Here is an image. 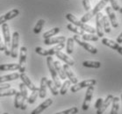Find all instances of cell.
<instances>
[{
  "label": "cell",
  "instance_id": "1",
  "mask_svg": "<svg viewBox=\"0 0 122 114\" xmlns=\"http://www.w3.org/2000/svg\"><path fill=\"white\" fill-rule=\"evenodd\" d=\"M2 32L4 35V40H5V55H11V34L9 25L7 23H4L2 25Z\"/></svg>",
  "mask_w": 122,
  "mask_h": 114
},
{
  "label": "cell",
  "instance_id": "2",
  "mask_svg": "<svg viewBox=\"0 0 122 114\" xmlns=\"http://www.w3.org/2000/svg\"><path fill=\"white\" fill-rule=\"evenodd\" d=\"M64 47H65L64 42L59 43V44H57L56 46H55V47L50 48V49H44V48H42L41 47H37L35 48V52L38 55L42 56H52L54 55H56L59 51H61V49H63Z\"/></svg>",
  "mask_w": 122,
  "mask_h": 114
},
{
  "label": "cell",
  "instance_id": "3",
  "mask_svg": "<svg viewBox=\"0 0 122 114\" xmlns=\"http://www.w3.org/2000/svg\"><path fill=\"white\" fill-rule=\"evenodd\" d=\"M47 67H48V69H49V72L51 74V76H52V79H53V82L55 85H56L57 88L61 86V81H60V78H59L58 75H57V72L56 70V68L54 66V60L52 58V56H47Z\"/></svg>",
  "mask_w": 122,
  "mask_h": 114
},
{
  "label": "cell",
  "instance_id": "4",
  "mask_svg": "<svg viewBox=\"0 0 122 114\" xmlns=\"http://www.w3.org/2000/svg\"><path fill=\"white\" fill-rule=\"evenodd\" d=\"M20 43V34L19 32H14L11 40V56L12 58L18 57V48Z\"/></svg>",
  "mask_w": 122,
  "mask_h": 114
},
{
  "label": "cell",
  "instance_id": "5",
  "mask_svg": "<svg viewBox=\"0 0 122 114\" xmlns=\"http://www.w3.org/2000/svg\"><path fill=\"white\" fill-rule=\"evenodd\" d=\"M97 84V81L95 79H87V80H84L81 83H77V84H74L71 88H70V91L73 92V93H76V92L79 91L80 89H83V88H88L90 86H94L95 84Z\"/></svg>",
  "mask_w": 122,
  "mask_h": 114
},
{
  "label": "cell",
  "instance_id": "6",
  "mask_svg": "<svg viewBox=\"0 0 122 114\" xmlns=\"http://www.w3.org/2000/svg\"><path fill=\"white\" fill-rule=\"evenodd\" d=\"M73 40H74L77 44L80 45L81 47H83L86 51H88V52H90V53H92V54H94V55L97 53V49L94 46L89 44L88 42L84 41L79 35H76V34L74 35V36H73Z\"/></svg>",
  "mask_w": 122,
  "mask_h": 114
},
{
  "label": "cell",
  "instance_id": "7",
  "mask_svg": "<svg viewBox=\"0 0 122 114\" xmlns=\"http://www.w3.org/2000/svg\"><path fill=\"white\" fill-rule=\"evenodd\" d=\"M26 56H27V47H21L20 50V61H19V65H20V69L19 71L20 74L25 73V68H26Z\"/></svg>",
  "mask_w": 122,
  "mask_h": 114
},
{
  "label": "cell",
  "instance_id": "8",
  "mask_svg": "<svg viewBox=\"0 0 122 114\" xmlns=\"http://www.w3.org/2000/svg\"><path fill=\"white\" fill-rule=\"evenodd\" d=\"M93 92H94V86H90L87 88L85 97H84L83 105H82V109H83V111H87L89 109L91 102H92V97H93Z\"/></svg>",
  "mask_w": 122,
  "mask_h": 114
},
{
  "label": "cell",
  "instance_id": "9",
  "mask_svg": "<svg viewBox=\"0 0 122 114\" xmlns=\"http://www.w3.org/2000/svg\"><path fill=\"white\" fill-rule=\"evenodd\" d=\"M19 87H20V91L21 93V97H22V104H21V107L20 109L25 111L26 107H27L28 102H27V98H28V93H27V88L23 83H20L19 84Z\"/></svg>",
  "mask_w": 122,
  "mask_h": 114
},
{
  "label": "cell",
  "instance_id": "10",
  "mask_svg": "<svg viewBox=\"0 0 122 114\" xmlns=\"http://www.w3.org/2000/svg\"><path fill=\"white\" fill-rule=\"evenodd\" d=\"M102 43L106 47H109L114 49V50H116L117 52L119 54H120L122 55V47L121 46H119V43H117L116 41H114L112 40H110L108 38H103L102 39Z\"/></svg>",
  "mask_w": 122,
  "mask_h": 114
},
{
  "label": "cell",
  "instance_id": "11",
  "mask_svg": "<svg viewBox=\"0 0 122 114\" xmlns=\"http://www.w3.org/2000/svg\"><path fill=\"white\" fill-rule=\"evenodd\" d=\"M102 16L103 14L101 12H98L96 14V33L98 38L104 37V29H103V23H102Z\"/></svg>",
  "mask_w": 122,
  "mask_h": 114
},
{
  "label": "cell",
  "instance_id": "12",
  "mask_svg": "<svg viewBox=\"0 0 122 114\" xmlns=\"http://www.w3.org/2000/svg\"><path fill=\"white\" fill-rule=\"evenodd\" d=\"M19 14H20V11H19L18 9H13V10L8 11L7 13L4 14L2 16H0V25H3L4 23H5L6 21L14 19V18L17 17Z\"/></svg>",
  "mask_w": 122,
  "mask_h": 114
},
{
  "label": "cell",
  "instance_id": "13",
  "mask_svg": "<svg viewBox=\"0 0 122 114\" xmlns=\"http://www.w3.org/2000/svg\"><path fill=\"white\" fill-rule=\"evenodd\" d=\"M20 78L21 79V81H22L23 84L26 86V88H28L29 89H31L32 91H39V88H38V87H36L34 84H33V83H32V81L30 80V78L28 77L25 73L20 74Z\"/></svg>",
  "mask_w": 122,
  "mask_h": 114
},
{
  "label": "cell",
  "instance_id": "14",
  "mask_svg": "<svg viewBox=\"0 0 122 114\" xmlns=\"http://www.w3.org/2000/svg\"><path fill=\"white\" fill-rule=\"evenodd\" d=\"M52 104H53V100H52L51 98H47L44 102H42L38 107H36V108L34 109V110L31 112V114H41L42 111H44L46 109L48 108Z\"/></svg>",
  "mask_w": 122,
  "mask_h": 114
},
{
  "label": "cell",
  "instance_id": "15",
  "mask_svg": "<svg viewBox=\"0 0 122 114\" xmlns=\"http://www.w3.org/2000/svg\"><path fill=\"white\" fill-rule=\"evenodd\" d=\"M62 68H63V70L64 72H65V75H66V76L69 79V81H70V83L73 84H76L78 83V79L77 77L76 76V75L74 74V72H73L72 70H71V69H70V67H69L68 64H64L63 66H62Z\"/></svg>",
  "mask_w": 122,
  "mask_h": 114
},
{
  "label": "cell",
  "instance_id": "16",
  "mask_svg": "<svg viewBox=\"0 0 122 114\" xmlns=\"http://www.w3.org/2000/svg\"><path fill=\"white\" fill-rule=\"evenodd\" d=\"M106 11L107 15H108L107 17H108L112 25L114 28L119 27V22H118V20H117V17H116V15H115L114 11L112 10V8L111 6H107L106 8Z\"/></svg>",
  "mask_w": 122,
  "mask_h": 114
},
{
  "label": "cell",
  "instance_id": "17",
  "mask_svg": "<svg viewBox=\"0 0 122 114\" xmlns=\"http://www.w3.org/2000/svg\"><path fill=\"white\" fill-rule=\"evenodd\" d=\"M112 99H113V96H112V95H108V96L106 97V99L104 100L102 105L100 106L99 108L97 110V114H103L104 113V112L106 111V109H107V107H108V106L112 104Z\"/></svg>",
  "mask_w": 122,
  "mask_h": 114
},
{
  "label": "cell",
  "instance_id": "18",
  "mask_svg": "<svg viewBox=\"0 0 122 114\" xmlns=\"http://www.w3.org/2000/svg\"><path fill=\"white\" fill-rule=\"evenodd\" d=\"M66 19L69 20L71 24H73V25H76V26H78V27L81 28L82 30H83V26H84V25H85L84 23H82L80 20H78L77 18H76L75 16H74L73 14H71V13L66 14ZM83 32H84V31H83Z\"/></svg>",
  "mask_w": 122,
  "mask_h": 114
},
{
  "label": "cell",
  "instance_id": "19",
  "mask_svg": "<svg viewBox=\"0 0 122 114\" xmlns=\"http://www.w3.org/2000/svg\"><path fill=\"white\" fill-rule=\"evenodd\" d=\"M66 41V37L64 36H59V37H51L48 39L44 40L45 45H53V44H59L62 42Z\"/></svg>",
  "mask_w": 122,
  "mask_h": 114
},
{
  "label": "cell",
  "instance_id": "20",
  "mask_svg": "<svg viewBox=\"0 0 122 114\" xmlns=\"http://www.w3.org/2000/svg\"><path fill=\"white\" fill-rule=\"evenodd\" d=\"M56 55V56L60 59V60L63 61L64 62H65L66 64H68L69 66H73V65H75V61H74L72 58H70L69 56L67 55L66 54L62 53L61 51H59V52H57Z\"/></svg>",
  "mask_w": 122,
  "mask_h": 114
},
{
  "label": "cell",
  "instance_id": "21",
  "mask_svg": "<svg viewBox=\"0 0 122 114\" xmlns=\"http://www.w3.org/2000/svg\"><path fill=\"white\" fill-rule=\"evenodd\" d=\"M47 77H42L41 80V85L39 88V97L41 98H45L47 95Z\"/></svg>",
  "mask_w": 122,
  "mask_h": 114
},
{
  "label": "cell",
  "instance_id": "22",
  "mask_svg": "<svg viewBox=\"0 0 122 114\" xmlns=\"http://www.w3.org/2000/svg\"><path fill=\"white\" fill-rule=\"evenodd\" d=\"M19 69H20L19 63H9L0 65V71H12V70Z\"/></svg>",
  "mask_w": 122,
  "mask_h": 114
},
{
  "label": "cell",
  "instance_id": "23",
  "mask_svg": "<svg viewBox=\"0 0 122 114\" xmlns=\"http://www.w3.org/2000/svg\"><path fill=\"white\" fill-rule=\"evenodd\" d=\"M20 74H19V73H12L10 75H2V76H0V84H4V83H6L9 81L17 80L20 78Z\"/></svg>",
  "mask_w": 122,
  "mask_h": 114
},
{
  "label": "cell",
  "instance_id": "24",
  "mask_svg": "<svg viewBox=\"0 0 122 114\" xmlns=\"http://www.w3.org/2000/svg\"><path fill=\"white\" fill-rule=\"evenodd\" d=\"M54 66L56 68V72H57V75H58L59 77L61 78V79H62V80H66L67 76H66V75H65L63 68H62V66L61 65V63H60L58 61H54Z\"/></svg>",
  "mask_w": 122,
  "mask_h": 114
},
{
  "label": "cell",
  "instance_id": "25",
  "mask_svg": "<svg viewBox=\"0 0 122 114\" xmlns=\"http://www.w3.org/2000/svg\"><path fill=\"white\" fill-rule=\"evenodd\" d=\"M108 2H109V0H101L100 2H98V4L95 6L94 9L92 11V15H93V16H96V14H97L98 12H100L101 10H102L104 7H106V5L108 4Z\"/></svg>",
  "mask_w": 122,
  "mask_h": 114
},
{
  "label": "cell",
  "instance_id": "26",
  "mask_svg": "<svg viewBox=\"0 0 122 114\" xmlns=\"http://www.w3.org/2000/svg\"><path fill=\"white\" fill-rule=\"evenodd\" d=\"M83 66L86 68L99 69V68L101 67V62L97 61H84L83 62Z\"/></svg>",
  "mask_w": 122,
  "mask_h": 114
},
{
  "label": "cell",
  "instance_id": "27",
  "mask_svg": "<svg viewBox=\"0 0 122 114\" xmlns=\"http://www.w3.org/2000/svg\"><path fill=\"white\" fill-rule=\"evenodd\" d=\"M102 23H103V29H104V32H106V34H109V33L111 32V25H110V20H109L107 16L103 15Z\"/></svg>",
  "mask_w": 122,
  "mask_h": 114
},
{
  "label": "cell",
  "instance_id": "28",
  "mask_svg": "<svg viewBox=\"0 0 122 114\" xmlns=\"http://www.w3.org/2000/svg\"><path fill=\"white\" fill-rule=\"evenodd\" d=\"M112 103V107L110 114H118L119 109V98L118 97H113Z\"/></svg>",
  "mask_w": 122,
  "mask_h": 114
},
{
  "label": "cell",
  "instance_id": "29",
  "mask_svg": "<svg viewBox=\"0 0 122 114\" xmlns=\"http://www.w3.org/2000/svg\"><path fill=\"white\" fill-rule=\"evenodd\" d=\"M60 31H61V29H60L59 27L52 28L51 30L47 31V32H46V33H44V34H43V38H44V40L48 39V38H51V37H53V36H55V35H56V34H58Z\"/></svg>",
  "mask_w": 122,
  "mask_h": 114
},
{
  "label": "cell",
  "instance_id": "30",
  "mask_svg": "<svg viewBox=\"0 0 122 114\" xmlns=\"http://www.w3.org/2000/svg\"><path fill=\"white\" fill-rule=\"evenodd\" d=\"M67 28H68L69 31L75 33L76 35H79V36H80V35H83V34H84V32H83L81 28H79L78 26H76V25H74L73 24H68V25H67Z\"/></svg>",
  "mask_w": 122,
  "mask_h": 114
},
{
  "label": "cell",
  "instance_id": "31",
  "mask_svg": "<svg viewBox=\"0 0 122 114\" xmlns=\"http://www.w3.org/2000/svg\"><path fill=\"white\" fill-rule=\"evenodd\" d=\"M47 86L49 88L50 91H51V93H52L54 96H57V95L59 94V91H58V89H57V87L55 85V84H54V82L52 80H49V79H47Z\"/></svg>",
  "mask_w": 122,
  "mask_h": 114
},
{
  "label": "cell",
  "instance_id": "32",
  "mask_svg": "<svg viewBox=\"0 0 122 114\" xmlns=\"http://www.w3.org/2000/svg\"><path fill=\"white\" fill-rule=\"evenodd\" d=\"M74 43L75 40L73 38H69L67 39V46H66V52L68 55H71L74 50Z\"/></svg>",
  "mask_w": 122,
  "mask_h": 114
},
{
  "label": "cell",
  "instance_id": "33",
  "mask_svg": "<svg viewBox=\"0 0 122 114\" xmlns=\"http://www.w3.org/2000/svg\"><path fill=\"white\" fill-rule=\"evenodd\" d=\"M82 39L84 41H97L98 40V37L96 34H83L82 35Z\"/></svg>",
  "mask_w": 122,
  "mask_h": 114
},
{
  "label": "cell",
  "instance_id": "34",
  "mask_svg": "<svg viewBox=\"0 0 122 114\" xmlns=\"http://www.w3.org/2000/svg\"><path fill=\"white\" fill-rule=\"evenodd\" d=\"M22 104V97H21V93L20 91H17L15 94V98H14V106L16 109H20Z\"/></svg>",
  "mask_w": 122,
  "mask_h": 114
},
{
  "label": "cell",
  "instance_id": "35",
  "mask_svg": "<svg viewBox=\"0 0 122 114\" xmlns=\"http://www.w3.org/2000/svg\"><path fill=\"white\" fill-rule=\"evenodd\" d=\"M16 93H17V90L15 89H1V90H0V97H9V96H14Z\"/></svg>",
  "mask_w": 122,
  "mask_h": 114
},
{
  "label": "cell",
  "instance_id": "36",
  "mask_svg": "<svg viewBox=\"0 0 122 114\" xmlns=\"http://www.w3.org/2000/svg\"><path fill=\"white\" fill-rule=\"evenodd\" d=\"M44 24H45V20H38V22L36 23V25H35V26H34V28H33V33L34 34H40L41 32L42 28H43V26H44Z\"/></svg>",
  "mask_w": 122,
  "mask_h": 114
},
{
  "label": "cell",
  "instance_id": "37",
  "mask_svg": "<svg viewBox=\"0 0 122 114\" xmlns=\"http://www.w3.org/2000/svg\"><path fill=\"white\" fill-rule=\"evenodd\" d=\"M70 84H71V83H70V81L69 80H65L64 81V83L62 84H61V89H60V94L61 95H65L67 93V91H68V89H69V86H70Z\"/></svg>",
  "mask_w": 122,
  "mask_h": 114
},
{
  "label": "cell",
  "instance_id": "38",
  "mask_svg": "<svg viewBox=\"0 0 122 114\" xmlns=\"http://www.w3.org/2000/svg\"><path fill=\"white\" fill-rule=\"evenodd\" d=\"M38 95H39V91H32L31 95L29 96V97L27 98L28 104H33L35 103V101H36V99H37V97H38Z\"/></svg>",
  "mask_w": 122,
  "mask_h": 114
},
{
  "label": "cell",
  "instance_id": "39",
  "mask_svg": "<svg viewBox=\"0 0 122 114\" xmlns=\"http://www.w3.org/2000/svg\"><path fill=\"white\" fill-rule=\"evenodd\" d=\"M77 112H78L77 107H72V108L65 110V111L57 112V113H56V114H77Z\"/></svg>",
  "mask_w": 122,
  "mask_h": 114
},
{
  "label": "cell",
  "instance_id": "40",
  "mask_svg": "<svg viewBox=\"0 0 122 114\" xmlns=\"http://www.w3.org/2000/svg\"><path fill=\"white\" fill-rule=\"evenodd\" d=\"M92 17H93V15H92V11H87V13L84 14L83 17L81 18L80 21L82 23H84L85 24L86 22H88L90 20H92Z\"/></svg>",
  "mask_w": 122,
  "mask_h": 114
},
{
  "label": "cell",
  "instance_id": "41",
  "mask_svg": "<svg viewBox=\"0 0 122 114\" xmlns=\"http://www.w3.org/2000/svg\"><path fill=\"white\" fill-rule=\"evenodd\" d=\"M109 2L111 3V5H112L111 7L112 8L113 11H119L120 7H119V5L117 0H109Z\"/></svg>",
  "mask_w": 122,
  "mask_h": 114
},
{
  "label": "cell",
  "instance_id": "42",
  "mask_svg": "<svg viewBox=\"0 0 122 114\" xmlns=\"http://www.w3.org/2000/svg\"><path fill=\"white\" fill-rule=\"evenodd\" d=\"M83 5L86 11H90L92 9V5L90 3V0H83Z\"/></svg>",
  "mask_w": 122,
  "mask_h": 114
},
{
  "label": "cell",
  "instance_id": "43",
  "mask_svg": "<svg viewBox=\"0 0 122 114\" xmlns=\"http://www.w3.org/2000/svg\"><path fill=\"white\" fill-rule=\"evenodd\" d=\"M103 102H104V99H103L102 97H99V98H97V101H96V103H95V108L97 110V109L99 108L100 106L102 105Z\"/></svg>",
  "mask_w": 122,
  "mask_h": 114
},
{
  "label": "cell",
  "instance_id": "44",
  "mask_svg": "<svg viewBox=\"0 0 122 114\" xmlns=\"http://www.w3.org/2000/svg\"><path fill=\"white\" fill-rule=\"evenodd\" d=\"M11 85L9 84H0V90L1 89H10Z\"/></svg>",
  "mask_w": 122,
  "mask_h": 114
},
{
  "label": "cell",
  "instance_id": "45",
  "mask_svg": "<svg viewBox=\"0 0 122 114\" xmlns=\"http://www.w3.org/2000/svg\"><path fill=\"white\" fill-rule=\"evenodd\" d=\"M116 42H117V43H119V44H121V43H122V33L120 34H119V37L117 38Z\"/></svg>",
  "mask_w": 122,
  "mask_h": 114
},
{
  "label": "cell",
  "instance_id": "46",
  "mask_svg": "<svg viewBox=\"0 0 122 114\" xmlns=\"http://www.w3.org/2000/svg\"><path fill=\"white\" fill-rule=\"evenodd\" d=\"M5 50V44L2 41V39L0 37V51H4Z\"/></svg>",
  "mask_w": 122,
  "mask_h": 114
},
{
  "label": "cell",
  "instance_id": "47",
  "mask_svg": "<svg viewBox=\"0 0 122 114\" xmlns=\"http://www.w3.org/2000/svg\"><path fill=\"white\" fill-rule=\"evenodd\" d=\"M119 12H120V13H122V7H120V8H119Z\"/></svg>",
  "mask_w": 122,
  "mask_h": 114
},
{
  "label": "cell",
  "instance_id": "48",
  "mask_svg": "<svg viewBox=\"0 0 122 114\" xmlns=\"http://www.w3.org/2000/svg\"><path fill=\"white\" fill-rule=\"evenodd\" d=\"M4 114H9V113H7V112H5V113H4Z\"/></svg>",
  "mask_w": 122,
  "mask_h": 114
},
{
  "label": "cell",
  "instance_id": "49",
  "mask_svg": "<svg viewBox=\"0 0 122 114\" xmlns=\"http://www.w3.org/2000/svg\"><path fill=\"white\" fill-rule=\"evenodd\" d=\"M121 101H122V94H121Z\"/></svg>",
  "mask_w": 122,
  "mask_h": 114
},
{
  "label": "cell",
  "instance_id": "50",
  "mask_svg": "<svg viewBox=\"0 0 122 114\" xmlns=\"http://www.w3.org/2000/svg\"><path fill=\"white\" fill-rule=\"evenodd\" d=\"M66 1H68V0H66Z\"/></svg>",
  "mask_w": 122,
  "mask_h": 114
}]
</instances>
